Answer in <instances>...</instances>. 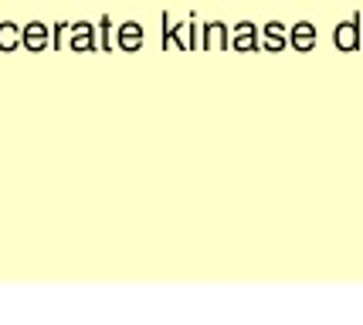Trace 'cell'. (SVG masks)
<instances>
[{"label": "cell", "instance_id": "obj_6", "mask_svg": "<svg viewBox=\"0 0 363 325\" xmlns=\"http://www.w3.org/2000/svg\"><path fill=\"white\" fill-rule=\"evenodd\" d=\"M21 45L28 47V51H45L51 45V28H48L45 21H28L21 28Z\"/></svg>", "mask_w": 363, "mask_h": 325}, {"label": "cell", "instance_id": "obj_12", "mask_svg": "<svg viewBox=\"0 0 363 325\" xmlns=\"http://www.w3.org/2000/svg\"><path fill=\"white\" fill-rule=\"evenodd\" d=\"M170 24H174V17H170V14H160V28H163V31H160V45H163V47H174V34H170Z\"/></svg>", "mask_w": 363, "mask_h": 325}, {"label": "cell", "instance_id": "obj_10", "mask_svg": "<svg viewBox=\"0 0 363 325\" xmlns=\"http://www.w3.org/2000/svg\"><path fill=\"white\" fill-rule=\"evenodd\" d=\"M21 47V28L14 21H0V51H17Z\"/></svg>", "mask_w": 363, "mask_h": 325}, {"label": "cell", "instance_id": "obj_2", "mask_svg": "<svg viewBox=\"0 0 363 325\" xmlns=\"http://www.w3.org/2000/svg\"><path fill=\"white\" fill-rule=\"evenodd\" d=\"M170 34H174V47H180V51H197L201 47V24H197L194 14H190V21L170 24Z\"/></svg>", "mask_w": 363, "mask_h": 325}, {"label": "cell", "instance_id": "obj_5", "mask_svg": "<svg viewBox=\"0 0 363 325\" xmlns=\"http://www.w3.org/2000/svg\"><path fill=\"white\" fill-rule=\"evenodd\" d=\"M258 47L265 51H285L289 47V28L282 21H269L265 28H258Z\"/></svg>", "mask_w": 363, "mask_h": 325}, {"label": "cell", "instance_id": "obj_7", "mask_svg": "<svg viewBox=\"0 0 363 325\" xmlns=\"http://www.w3.org/2000/svg\"><path fill=\"white\" fill-rule=\"evenodd\" d=\"M228 34H231V28L224 21H207L201 28V47L204 51H224L228 47Z\"/></svg>", "mask_w": 363, "mask_h": 325}, {"label": "cell", "instance_id": "obj_14", "mask_svg": "<svg viewBox=\"0 0 363 325\" xmlns=\"http://www.w3.org/2000/svg\"><path fill=\"white\" fill-rule=\"evenodd\" d=\"M360 47H363V28H360Z\"/></svg>", "mask_w": 363, "mask_h": 325}, {"label": "cell", "instance_id": "obj_1", "mask_svg": "<svg viewBox=\"0 0 363 325\" xmlns=\"http://www.w3.org/2000/svg\"><path fill=\"white\" fill-rule=\"evenodd\" d=\"M360 28H363V17L353 14L350 21H340L336 31H333V45L340 51H357L360 47Z\"/></svg>", "mask_w": 363, "mask_h": 325}, {"label": "cell", "instance_id": "obj_13", "mask_svg": "<svg viewBox=\"0 0 363 325\" xmlns=\"http://www.w3.org/2000/svg\"><path fill=\"white\" fill-rule=\"evenodd\" d=\"M65 41H68V21H58V24L51 28V45L65 47Z\"/></svg>", "mask_w": 363, "mask_h": 325}, {"label": "cell", "instance_id": "obj_11", "mask_svg": "<svg viewBox=\"0 0 363 325\" xmlns=\"http://www.w3.org/2000/svg\"><path fill=\"white\" fill-rule=\"evenodd\" d=\"M95 38H99V47H102V51L116 47V24H112L109 14H102V21L95 24Z\"/></svg>", "mask_w": 363, "mask_h": 325}, {"label": "cell", "instance_id": "obj_4", "mask_svg": "<svg viewBox=\"0 0 363 325\" xmlns=\"http://www.w3.org/2000/svg\"><path fill=\"white\" fill-rule=\"evenodd\" d=\"M228 47L235 51H258V24L255 21H238L228 34Z\"/></svg>", "mask_w": 363, "mask_h": 325}, {"label": "cell", "instance_id": "obj_8", "mask_svg": "<svg viewBox=\"0 0 363 325\" xmlns=\"http://www.w3.org/2000/svg\"><path fill=\"white\" fill-rule=\"evenodd\" d=\"M143 24L140 21H123L119 28H116V47H123V51H140L143 47Z\"/></svg>", "mask_w": 363, "mask_h": 325}, {"label": "cell", "instance_id": "obj_9", "mask_svg": "<svg viewBox=\"0 0 363 325\" xmlns=\"http://www.w3.org/2000/svg\"><path fill=\"white\" fill-rule=\"evenodd\" d=\"M289 45L296 51H313L316 47V24L313 21H299L289 28Z\"/></svg>", "mask_w": 363, "mask_h": 325}, {"label": "cell", "instance_id": "obj_3", "mask_svg": "<svg viewBox=\"0 0 363 325\" xmlns=\"http://www.w3.org/2000/svg\"><path fill=\"white\" fill-rule=\"evenodd\" d=\"M65 45L72 51H95L99 47V38H95V24L92 21H75L68 24V41Z\"/></svg>", "mask_w": 363, "mask_h": 325}]
</instances>
